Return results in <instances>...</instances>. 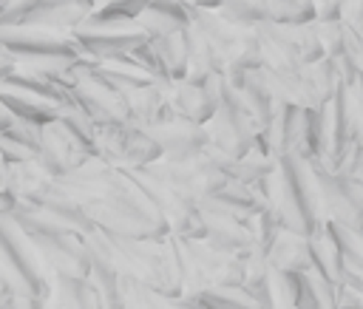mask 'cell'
I'll return each instance as SVG.
<instances>
[{
  "label": "cell",
  "mask_w": 363,
  "mask_h": 309,
  "mask_svg": "<svg viewBox=\"0 0 363 309\" xmlns=\"http://www.w3.org/2000/svg\"><path fill=\"white\" fill-rule=\"evenodd\" d=\"M167 108L170 116H184L193 122H207L216 111V94L207 82H190V79H167Z\"/></svg>",
  "instance_id": "obj_12"
},
{
  "label": "cell",
  "mask_w": 363,
  "mask_h": 309,
  "mask_svg": "<svg viewBox=\"0 0 363 309\" xmlns=\"http://www.w3.org/2000/svg\"><path fill=\"white\" fill-rule=\"evenodd\" d=\"M57 122H60L79 145H85L91 153H96V122H94L74 99L60 102V108H57Z\"/></svg>",
  "instance_id": "obj_21"
},
{
  "label": "cell",
  "mask_w": 363,
  "mask_h": 309,
  "mask_svg": "<svg viewBox=\"0 0 363 309\" xmlns=\"http://www.w3.org/2000/svg\"><path fill=\"white\" fill-rule=\"evenodd\" d=\"M218 11L227 14L230 20L241 23V26H258L267 20L264 0H221Z\"/></svg>",
  "instance_id": "obj_25"
},
{
  "label": "cell",
  "mask_w": 363,
  "mask_h": 309,
  "mask_svg": "<svg viewBox=\"0 0 363 309\" xmlns=\"http://www.w3.org/2000/svg\"><path fill=\"white\" fill-rule=\"evenodd\" d=\"M269 264L278 269H289V272H303L312 269V255H309V235L306 232H295L289 227H281V232L275 235L269 252H267Z\"/></svg>",
  "instance_id": "obj_16"
},
{
  "label": "cell",
  "mask_w": 363,
  "mask_h": 309,
  "mask_svg": "<svg viewBox=\"0 0 363 309\" xmlns=\"http://www.w3.org/2000/svg\"><path fill=\"white\" fill-rule=\"evenodd\" d=\"M74 40L79 43L85 57L94 60H116L128 57L139 43L147 40V31L139 28V23H111V20H85L77 31Z\"/></svg>",
  "instance_id": "obj_6"
},
{
  "label": "cell",
  "mask_w": 363,
  "mask_h": 309,
  "mask_svg": "<svg viewBox=\"0 0 363 309\" xmlns=\"http://www.w3.org/2000/svg\"><path fill=\"white\" fill-rule=\"evenodd\" d=\"M0 252L9 261V266L20 275V281L31 289L34 295V309L48 306L51 298V278L54 272L48 269V264L43 261L40 249L34 247V241L28 238V232L17 224V218L0 215Z\"/></svg>",
  "instance_id": "obj_4"
},
{
  "label": "cell",
  "mask_w": 363,
  "mask_h": 309,
  "mask_svg": "<svg viewBox=\"0 0 363 309\" xmlns=\"http://www.w3.org/2000/svg\"><path fill=\"white\" fill-rule=\"evenodd\" d=\"M71 99L96 125H111V122L128 119V96L116 88H108L105 82H99L94 77H79L77 85L71 88Z\"/></svg>",
  "instance_id": "obj_9"
},
{
  "label": "cell",
  "mask_w": 363,
  "mask_h": 309,
  "mask_svg": "<svg viewBox=\"0 0 363 309\" xmlns=\"http://www.w3.org/2000/svg\"><path fill=\"white\" fill-rule=\"evenodd\" d=\"M199 213H201V232L204 238L227 252H241L247 255L252 249V230L250 221L235 218L233 213H227L216 198H201L199 201Z\"/></svg>",
  "instance_id": "obj_8"
},
{
  "label": "cell",
  "mask_w": 363,
  "mask_h": 309,
  "mask_svg": "<svg viewBox=\"0 0 363 309\" xmlns=\"http://www.w3.org/2000/svg\"><path fill=\"white\" fill-rule=\"evenodd\" d=\"M150 0H99L88 20H111V23H136Z\"/></svg>",
  "instance_id": "obj_23"
},
{
  "label": "cell",
  "mask_w": 363,
  "mask_h": 309,
  "mask_svg": "<svg viewBox=\"0 0 363 309\" xmlns=\"http://www.w3.org/2000/svg\"><path fill=\"white\" fill-rule=\"evenodd\" d=\"M88 156H94L85 145H79L57 119L54 122H45L43 125V139H40V164L54 176H65L71 173L74 167H79Z\"/></svg>",
  "instance_id": "obj_11"
},
{
  "label": "cell",
  "mask_w": 363,
  "mask_h": 309,
  "mask_svg": "<svg viewBox=\"0 0 363 309\" xmlns=\"http://www.w3.org/2000/svg\"><path fill=\"white\" fill-rule=\"evenodd\" d=\"M309 255H312V269H318L320 275H326L329 281L337 283L343 258H340V247H337V241L326 224L320 230L309 232Z\"/></svg>",
  "instance_id": "obj_19"
},
{
  "label": "cell",
  "mask_w": 363,
  "mask_h": 309,
  "mask_svg": "<svg viewBox=\"0 0 363 309\" xmlns=\"http://www.w3.org/2000/svg\"><path fill=\"white\" fill-rule=\"evenodd\" d=\"M40 207H43L48 215H54L60 224L71 227L74 232L88 235L91 230H96V227H94V221L88 218V213L82 210V204H79L68 190H62L60 184H54V187L48 190V196L40 201Z\"/></svg>",
  "instance_id": "obj_18"
},
{
  "label": "cell",
  "mask_w": 363,
  "mask_h": 309,
  "mask_svg": "<svg viewBox=\"0 0 363 309\" xmlns=\"http://www.w3.org/2000/svg\"><path fill=\"white\" fill-rule=\"evenodd\" d=\"M11 122H14V116H11V111L0 102V133H6L9 128H11Z\"/></svg>",
  "instance_id": "obj_28"
},
{
  "label": "cell",
  "mask_w": 363,
  "mask_h": 309,
  "mask_svg": "<svg viewBox=\"0 0 363 309\" xmlns=\"http://www.w3.org/2000/svg\"><path fill=\"white\" fill-rule=\"evenodd\" d=\"M264 9H267V20H275V23L315 20L312 0H264Z\"/></svg>",
  "instance_id": "obj_24"
},
{
  "label": "cell",
  "mask_w": 363,
  "mask_h": 309,
  "mask_svg": "<svg viewBox=\"0 0 363 309\" xmlns=\"http://www.w3.org/2000/svg\"><path fill=\"white\" fill-rule=\"evenodd\" d=\"M147 173H153L159 181H164L167 187H173L179 196H184L187 201L199 204L201 198L213 196L216 190H221L230 181L227 173V162L218 159L216 153H210L207 147L187 156V159H153L145 164Z\"/></svg>",
  "instance_id": "obj_3"
},
{
  "label": "cell",
  "mask_w": 363,
  "mask_h": 309,
  "mask_svg": "<svg viewBox=\"0 0 363 309\" xmlns=\"http://www.w3.org/2000/svg\"><path fill=\"white\" fill-rule=\"evenodd\" d=\"M3 184L14 193L17 204L40 207V201L48 196V190L57 184V179L40 164V159H28V162H9Z\"/></svg>",
  "instance_id": "obj_13"
},
{
  "label": "cell",
  "mask_w": 363,
  "mask_h": 309,
  "mask_svg": "<svg viewBox=\"0 0 363 309\" xmlns=\"http://www.w3.org/2000/svg\"><path fill=\"white\" fill-rule=\"evenodd\" d=\"M281 164V179H284V193L278 201V213L284 218V227L295 232H315L326 224V207H323V193L320 181L315 173V162L306 159L303 153H284L278 159Z\"/></svg>",
  "instance_id": "obj_2"
},
{
  "label": "cell",
  "mask_w": 363,
  "mask_h": 309,
  "mask_svg": "<svg viewBox=\"0 0 363 309\" xmlns=\"http://www.w3.org/2000/svg\"><path fill=\"white\" fill-rule=\"evenodd\" d=\"M57 184L82 204V210L99 230L136 238H156L170 232L167 221L142 193V187L130 179V173L105 162L96 153L88 156L71 173L60 176Z\"/></svg>",
  "instance_id": "obj_1"
},
{
  "label": "cell",
  "mask_w": 363,
  "mask_h": 309,
  "mask_svg": "<svg viewBox=\"0 0 363 309\" xmlns=\"http://www.w3.org/2000/svg\"><path fill=\"white\" fill-rule=\"evenodd\" d=\"M156 51H159V60L164 65V74L167 79H184L187 77V51H184V34L182 28L173 31V34H164V37H150Z\"/></svg>",
  "instance_id": "obj_22"
},
{
  "label": "cell",
  "mask_w": 363,
  "mask_h": 309,
  "mask_svg": "<svg viewBox=\"0 0 363 309\" xmlns=\"http://www.w3.org/2000/svg\"><path fill=\"white\" fill-rule=\"evenodd\" d=\"M48 306H60V309H99L102 306V295H99V289L94 286V281L88 275L54 272Z\"/></svg>",
  "instance_id": "obj_14"
},
{
  "label": "cell",
  "mask_w": 363,
  "mask_h": 309,
  "mask_svg": "<svg viewBox=\"0 0 363 309\" xmlns=\"http://www.w3.org/2000/svg\"><path fill=\"white\" fill-rule=\"evenodd\" d=\"M337 20L357 26L363 20V0H337Z\"/></svg>",
  "instance_id": "obj_26"
},
{
  "label": "cell",
  "mask_w": 363,
  "mask_h": 309,
  "mask_svg": "<svg viewBox=\"0 0 363 309\" xmlns=\"http://www.w3.org/2000/svg\"><path fill=\"white\" fill-rule=\"evenodd\" d=\"M352 28H354V34H357V37H360V40H363V20H360V23H357V26H352Z\"/></svg>",
  "instance_id": "obj_30"
},
{
  "label": "cell",
  "mask_w": 363,
  "mask_h": 309,
  "mask_svg": "<svg viewBox=\"0 0 363 309\" xmlns=\"http://www.w3.org/2000/svg\"><path fill=\"white\" fill-rule=\"evenodd\" d=\"M0 43L17 60H37V57H82L79 43L74 34L40 28V26H0Z\"/></svg>",
  "instance_id": "obj_7"
},
{
  "label": "cell",
  "mask_w": 363,
  "mask_h": 309,
  "mask_svg": "<svg viewBox=\"0 0 363 309\" xmlns=\"http://www.w3.org/2000/svg\"><path fill=\"white\" fill-rule=\"evenodd\" d=\"M6 179V159H3V153H0V181Z\"/></svg>",
  "instance_id": "obj_29"
},
{
  "label": "cell",
  "mask_w": 363,
  "mask_h": 309,
  "mask_svg": "<svg viewBox=\"0 0 363 309\" xmlns=\"http://www.w3.org/2000/svg\"><path fill=\"white\" fill-rule=\"evenodd\" d=\"M125 96H128V119L139 128H150L170 116L167 91H164V82H159V79H153L142 88H133Z\"/></svg>",
  "instance_id": "obj_15"
},
{
  "label": "cell",
  "mask_w": 363,
  "mask_h": 309,
  "mask_svg": "<svg viewBox=\"0 0 363 309\" xmlns=\"http://www.w3.org/2000/svg\"><path fill=\"white\" fill-rule=\"evenodd\" d=\"M96 156H102L116 167H145L147 162L159 159L162 150L145 128L125 119V122L96 125Z\"/></svg>",
  "instance_id": "obj_5"
},
{
  "label": "cell",
  "mask_w": 363,
  "mask_h": 309,
  "mask_svg": "<svg viewBox=\"0 0 363 309\" xmlns=\"http://www.w3.org/2000/svg\"><path fill=\"white\" fill-rule=\"evenodd\" d=\"M0 102L11 111L14 119H26V122H34V125L54 122L57 119V108H60L57 102H51L45 96L26 94V91L6 88V85H0Z\"/></svg>",
  "instance_id": "obj_17"
},
{
  "label": "cell",
  "mask_w": 363,
  "mask_h": 309,
  "mask_svg": "<svg viewBox=\"0 0 363 309\" xmlns=\"http://www.w3.org/2000/svg\"><path fill=\"white\" fill-rule=\"evenodd\" d=\"M278 159L281 156L267 153L258 145H252L250 150H244L241 156H235V159L227 162V173H230V179H238V181H250L252 184V181H261L264 176H269L278 167Z\"/></svg>",
  "instance_id": "obj_20"
},
{
  "label": "cell",
  "mask_w": 363,
  "mask_h": 309,
  "mask_svg": "<svg viewBox=\"0 0 363 309\" xmlns=\"http://www.w3.org/2000/svg\"><path fill=\"white\" fill-rule=\"evenodd\" d=\"M164 159H187L199 150H204L207 145V128L204 122H193V119H184V116H167L150 128H145Z\"/></svg>",
  "instance_id": "obj_10"
},
{
  "label": "cell",
  "mask_w": 363,
  "mask_h": 309,
  "mask_svg": "<svg viewBox=\"0 0 363 309\" xmlns=\"http://www.w3.org/2000/svg\"><path fill=\"white\" fill-rule=\"evenodd\" d=\"M14 207H17V198H14V193L0 181V215H9V213H14Z\"/></svg>",
  "instance_id": "obj_27"
}]
</instances>
